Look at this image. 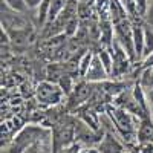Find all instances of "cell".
I'll use <instances>...</instances> for the list:
<instances>
[{
  "label": "cell",
  "instance_id": "cell-9",
  "mask_svg": "<svg viewBox=\"0 0 153 153\" xmlns=\"http://www.w3.org/2000/svg\"><path fill=\"white\" fill-rule=\"evenodd\" d=\"M144 32L146 26L135 23L133 25V48H135V55L136 60H143V52H144Z\"/></svg>",
  "mask_w": 153,
  "mask_h": 153
},
{
  "label": "cell",
  "instance_id": "cell-14",
  "mask_svg": "<svg viewBox=\"0 0 153 153\" xmlns=\"http://www.w3.org/2000/svg\"><path fill=\"white\" fill-rule=\"evenodd\" d=\"M153 54V29L150 26H146L144 32V52H143V60L149 55Z\"/></svg>",
  "mask_w": 153,
  "mask_h": 153
},
{
  "label": "cell",
  "instance_id": "cell-19",
  "mask_svg": "<svg viewBox=\"0 0 153 153\" xmlns=\"http://www.w3.org/2000/svg\"><path fill=\"white\" fill-rule=\"evenodd\" d=\"M135 5H136L138 16L139 17H147V12H149V8H150L149 0H135Z\"/></svg>",
  "mask_w": 153,
  "mask_h": 153
},
{
  "label": "cell",
  "instance_id": "cell-18",
  "mask_svg": "<svg viewBox=\"0 0 153 153\" xmlns=\"http://www.w3.org/2000/svg\"><path fill=\"white\" fill-rule=\"evenodd\" d=\"M78 25H80L78 16L72 17V19L66 23V26H65V34H66V35H74V34H76V31H78Z\"/></svg>",
  "mask_w": 153,
  "mask_h": 153
},
{
  "label": "cell",
  "instance_id": "cell-4",
  "mask_svg": "<svg viewBox=\"0 0 153 153\" xmlns=\"http://www.w3.org/2000/svg\"><path fill=\"white\" fill-rule=\"evenodd\" d=\"M109 115L112 121L115 123L117 129L130 139V136L135 132V120H133V113L127 112L123 107H109Z\"/></svg>",
  "mask_w": 153,
  "mask_h": 153
},
{
  "label": "cell",
  "instance_id": "cell-21",
  "mask_svg": "<svg viewBox=\"0 0 153 153\" xmlns=\"http://www.w3.org/2000/svg\"><path fill=\"white\" fill-rule=\"evenodd\" d=\"M147 19H149V23H150V28L153 29V2L150 3V8H149V12H147Z\"/></svg>",
  "mask_w": 153,
  "mask_h": 153
},
{
  "label": "cell",
  "instance_id": "cell-8",
  "mask_svg": "<svg viewBox=\"0 0 153 153\" xmlns=\"http://www.w3.org/2000/svg\"><path fill=\"white\" fill-rule=\"evenodd\" d=\"M100 153H123V146L117 141V138L110 133H106L104 138H101L100 141V147H98Z\"/></svg>",
  "mask_w": 153,
  "mask_h": 153
},
{
  "label": "cell",
  "instance_id": "cell-3",
  "mask_svg": "<svg viewBox=\"0 0 153 153\" xmlns=\"http://www.w3.org/2000/svg\"><path fill=\"white\" fill-rule=\"evenodd\" d=\"M75 138V126L71 121L55 124L52 130V153H58L61 149H66Z\"/></svg>",
  "mask_w": 153,
  "mask_h": 153
},
{
  "label": "cell",
  "instance_id": "cell-16",
  "mask_svg": "<svg viewBox=\"0 0 153 153\" xmlns=\"http://www.w3.org/2000/svg\"><path fill=\"white\" fill-rule=\"evenodd\" d=\"M138 138L141 139V141H150V139H153V126H152V123L146 121V123L141 124L139 132H138Z\"/></svg>",
  "mask_w": 153,
  "mask_h": 153
},
{
  "label": "cell",
  "instance_id": "cell-23",
  "mask_svg": "<svg viewBox=\"0 0 153 153\" xmlns=\"http://www.w3.org/2000/svg\"><path fill=\"white\" fill-rule=\"evenodd\" d=\"M152 95H153V89H152Z\"/></svg>",
  "mask_w": 153,
  "mask_h": 153
},
{
  "label": "cell",
  "instance_id": "cell-10",
  "mask_svg": "<svg viewBox=\"0 0 153 153\" xmlns=\"http://www.w3.org/2000/svg\"><path fill=\"white\" fill-rule=\"evenodd\" d=\"M78 112H80V118L84 121V126H87L91 130L97 132L98 130V117L97 113L92 110V109H87V107H78Z\"/></svg>",
  "mask_w": 153,
  "mask_h": 153
},
{
  "label": "cell",
  "instance_id": "cell-22",
  "mask_svg": "<svg viewBox=\"0 0 153 153\" xmlns=\"http://www.w3.org/2000/svg\"><path fill=\"white\" fill-rule=\"evenodd\" d=\"M150 100H152V106H153V95H152V97H150Z\"/></svg>",
  "mask_w": 153,
  "mask_h": 153
},
{
  "label": "cell",
  "instance_id": "cell-11",
  "mask_svg": "<svg viewBox=\"0 0 153 153\" xmlns=\"http://www.w3.org/2000/svg\"><path fill=\"white\" fill-rule=\"evenodd\" d=\"M52 132H51L49 135H46L45 138H42L40 141H37L34 146H31L25 153H51L52 152V146H49V141H52Z\"/></svg>",
  "mask_w": 153,
  "mask_h": 153
},
{
  "label": "cell",
  "instance_id": "cell-17",
  "mask_svg": "<svg viewBox=\"0 0 153 153\" xmlns=\"http://www.w3.org/2000/svg\"><path fill=\"white\" fill-rule=\"evenodd\" d=\"M133 98L136 100V103L141 106V109L146 112L147 110V103H146V95H144V87L141 86V84H136L135 87H133Z\"/></svg>",
  "mask_w": 153,
  "mask_h": 153
},
{
  "label": "cell",
  "instance_id": "cell-7",
  "mask_svg": "<svg viewBox=\"0 0 153 153\" xmlns=\"http://www.w3.org/2000/svg\"><path fill=\"white\" fill-rule=\"evenodd\" d=\"M109 76H110V74L106 71V68H104L103 63H101L98 54H95V55H94V60H92V63H91V68H89V71H87V74H86V76H84V80L95 84V83H103V81H106Z\"/></svg>",
  "mask_w": 153,
  "mask_h": 153
},
{
  "label": "cell",
  "instance_id": "cell-20",
  "mask_svg": "<svg viewBox=\"0 0 153 153\" xmlns=\"http://www.w3.org/2000/svg\"><path fill=\"white\" fill-rule=\"evenodd\" d=\"M43 3V0H26V6L28 9H37Z\"/></svg>",
  "mask_w": 153,
  "mask_h": 153
},
{
  "label": "cell",
  "instance_id": "cell-2",
  "mask_svg": "<svg viewBox=\"0 0 153 153\" xmlns=\"http://www.w3.org/2000/svg\"><path fill=\"white\" fill-rule=\"evenodd\" d=\"M113 31H115V42L126 51V54L129 55L132 61H135L136 55H135V48H133V25L126 19L115 23Z\"/></svg>",
  "mask_w": 153,
  "mask_h": 153
},
{
  "label": "cell",
  "instance_id": "cell-6",
  "mask_svg": "<svg viewBox=\"0 0 153 153\" xmlns=\"http://www.w3.org/2000/svg\"><path fill=\"white\" fill-rule=\"evenodd\" d=\"M92 84L94 83L83 81V83H78L72 89V92L69 94V107L71 109H78V107H81V104L89 101V98L94 94Z\"/></svg>",
  "mask_w": 153,
  "mask_h": 153
},
{
  "label": "cell",
  "instance_id": "cell-1",
  "mask_svg": "<svg viewBox=\"0 0 153 153\" xmlns=\"http://www.w3.org/2000/svg\"><path fill=\"white\" fill-rule=\"evenodd\" d=\"M51 130L45 129L42 126H26L16 135L14 141L11 144V153H25L31 146L37 141L49 135Z\"/></svg>",
  "mask_w": 153,
  "mask_h": 153
},
{
  "label": "cell",
  "instance_id": "cell-13",
  "mask_svg": "<svg viewBox=\"0 0 153 153\" xmlns=\"http://www.w3.org/2000/svg\"><path fill=\"white\" fill-rule=\"evenodd\" d=\"M2 3L12 12H16V14H22L28 9L26 6V0H2Z\"/></svg>",
  "mask_w": 153,
  "mask_h": 153
},
{
  "label": "cell",
  "instance_id": "cell-12",
  "mask_svg": "<svg viewBox=\"0 0 153 153\" xmlns=\"http://www.w3.org/2000/svg\"><path fill=\"white\" fill-rule=\"evenodd\" d=\"M49 9H51V0H43V3L37 8V23L38 26H45L49 20Z\"/></svg>",
  "mask_w": 153,
  "mask_h": 153
},
{
  "label": "cell",
  "instance_id": "cell-15",
  "mask_svg": "<svg viewBox=\"0 0 153 153\" xmlns=\"http://www.w3.org/2000/svg\"><path fill=\"white\" fill-rule=\"evenodd\" d=\"M92 60H94V54H92V52H86V54L81 57V60H80V63H78V74L83 76V78L86 76L89 68H91Z\"/></svg>",
  "mask_w": 153,
  "mask_h": 153
},
{
  "label": "cell",
  "instance_id": "cell-5",
  "mask_svg": "<svg viewBox=\"0 0 153 153\" xmlns=\"http://www.w3.org/2000/svg\"><path fill=\"white\" fill-rule=\"evenodd\" d=\"M63 87L57 83H51V81H43L37 86L35 89V94H37V98L40 103L43 104H58L61 101V97H63Z\"/></svg>",
  "mask_w": 153,
  "mask_h": 153
}]
</instances>
